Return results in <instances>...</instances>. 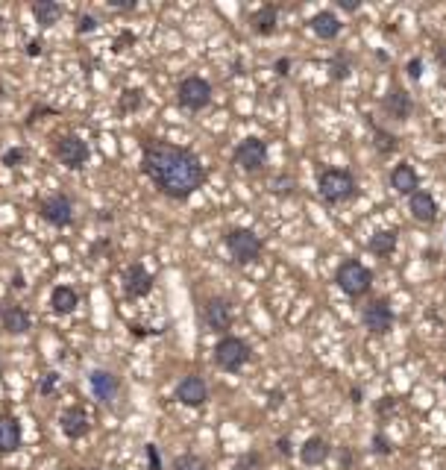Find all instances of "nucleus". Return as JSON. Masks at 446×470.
I'll return each instance as SVG.
<instances>
[{"instance_id":"obj_10","label":"nucleus","mask_w":446,"mask_h":470,"mask_svg":"<svg viewBox=\"0 0 446 470\" xmlns=\"http://www.w3.org/2000/svg\"><path fill=\"white\" fill-rule=\"evenodd\" d=\"M362 324H364L367 332H373V336H388V332L393 329V324H396V315H393V308L385 300H373V303L364 306Z\"/></svg>"},{"instance_id":"obj_15","label":"nucleus","mask_w":446,"mask_h":470,"mask_svg":"<svg viewBox=\"0 0 446 470\" xmlns=\"http://www.w3.org/2000/svg\"><path fill=\"white\" fill-rule=\"evenodd\" d=\"M59 429H62V435L65 438L80 441V438H85L91 432V417H89V412H85L82 406H71V409L62 412Z\"/></svg>"},{"instance_id":"obj_27","label":"nucleus","mask_w":446,"mask_h":470,"mask_svg":"<svg viewBox=\"0 0 446 470\" xmlns=\"http://www.w3.org/2000/svg\"><path fill=\"white\" fill-rule=\"evenodd\" d=\"M170 470H208V462L203 459V455H197V453H182L173 459Z\"/></svg>"},{"instance_id":"obj_18","label":"nucleus","mask_w":446,"mask_h":470,"mask_svg":"<svg viewBox=\"0 0 446 470\" xmlns=\"http://www.w3.org/2000/svg\"><path fill=\"white\" fill-rule=\"evenodd\" d=\"M408 212H411V218L417 220V224H435V218H438V200L431 197L429 191L420 189L417 194L408 197Z\"/></svg>"},{"instance_id":"obj_9","label":"nucleus","mask_w":446,"mask_h":470,"mask_svg":"<svg viewBox=\"0 0 446 470\" xmlns=\"http://www.w3.org/2000/svg\"><path fill=\"white\" fill-rule=\"evenodd\" d=\"M39 215H42L51 227L65 229V227H71V224H73V200H71L68 194L56 191V194L44 197V200L39 203Z\"/></svg>"},{"instance_id":"obj_44","label":"nucleus","mask_w":446,"mask_h":470,"mask_svg":"<svg viewBox=\"0 0 446 470\" xmlns=\"http://www.w3.org/2000/svg\"><path fill=\"white\" fill-rule=\"evenodd\" d=\"M435 53H438V62L446 68V44H438V47H435Z\"/></svg>"},{"instance_id":"obj_39","label":"nucleus","mask_w":446,"mask_h":470,"mask_svg":"<svg viewBox=\"0 0 446 470\" xmlns=\"http://www.w3.org/2000/svg\"><path fill=\"white\" fill-rule=\"evenodd\" d=\"M338 6L344 12H358V9H362V0H338Z\"/></svg>"},{"instance_id":"obj_20","label":"nucleus","mask_w":446,"mask_h":470,"mask_svg":"<svg viewBox=\"0 0 446 470\" xmlns=\"http://www.w3.org/2000/svg\"><path fill=\"white\" fill-rule=\"evenodd\" d=\"M308 27H312V33L317 35L320 42H334L341 35V18L334 15L332 9H320L317 15H312V21H308Z\"/></svg>"},{"instance_id":"obj_4","label":"nucleus","mask_w":446,"mask_h":470,"mask_svg":"<svg viewBox=\"0 0 446 470\" xmlns=\"http://www.w3.org/2000/svg\"><path fill=\"white\" fill-rule=\"evenodd\" d=\"M334 286H338L346 297L358 300V297H364L370 288H373V270H370L367 265H362L358 259H346V262H341L338 270H334Z\"/></svg>"},{"instance_id":"obj_41","label":"nucleus","mask_w":446,"mask_h":470,"mask_svg":"<svg viewBox=\"0 0 446 470\" xmlns=\"http://www.w3.org/2000/svg\"><path fill=\"white\" fill-rule=\"evenodd\" d=\"M27 56H42V42H39V39H33V42L27 44Z\"/></svg>"},{"instance_id":"obj_1","label":"nucleus","mask_w":446,"mask_h":470,"mask_svg":"<svg viewBox=\"0 0 446 470\" xmlns=\"http://www.w3.org/2000/svg\"><path fill=\"white\" fill-rule=\"evenodd\" d=\"M141 174L170 200H188L206 182L200 156L188 147L150 139L141 144Z\"/></svg>"},{"instance_id":"obj_23","label":"nucleus","mask_w":446,"mask_h":470,"mask_svg":"<svg viewBox=\"0 0 446 470\" xmlns=\"http://www.w3.org/2000/svg\"><path fill=\"white\" fill-rule=\"evenodd\" d=\"M276 21H279V6L265 3V6H258L250 15V27L258 35H274L276 33Z\"/></svg>"},{"instance_id":"obj_31","label":"nucleus","mask_w":446,"mask_h":470,"mask_svg":"<svg viewBox=\"0 0 446 470\" xmlns=\"http://www.w3.org/2000/svg\"><path fill=\"white\" fill-rule=\"evenodd\" d=\"M350 77V62L344 59V53H338L332 59V80H346Z\"/></svg>"},{"instance_id":"obj_42","label":"nucleus","mask_w":446,"mask_h":470,"mask_svg":"<svg viewBox=\"0 0 446 470\" xmlns=\"http://www.w3.org/2000/svg\"><path fill=\"white\" fill-rule=\"evenodd\" d=\"M288 68H291V59H279L276 62V73H279V77H288Z\"/></svg>"},{"instance_id":"obj_34","label":"nucleus","mask_w":446,"mask_h":470,"mask_svg":"<svg viewBox=\"0 0 446 470\" xmlns=\"http://www.w3.org/2000/svg\"><path fill=\"white\" fill-rule=\"evenodd\" d=\"M97 27H100V21H97L94 15H80V24H77V33H80V35L94 33Z\"/></svg>"},{"instance_id":"obj_36","label":"nucleus","mask_w":446,"mask_h":470,"mask_svg":"<svg viewBox=\"0 0 446 470\" xmlns=\"http://www.w3.org/2000/svg\"><path fill=\"white\" fill-rule=\"evenodd\" d=\"M405 73L411 80H423V59L414 56V59H408V65H405Z\"/></svg>"},{"instance_id":"obj_17","label":"nucleus","mask_w":446,"mask_h":470,"mask_svg":"<svg viewBox=\"0 0 446 470\" xmlns=\"http://www.w3.org/2000/svg\"><path fill=\"white\" fill-rule=\"evenodd\" d=\"M24 432L15 415H0V455H12L21 450Z\"/></svg>"},{"instance_id":"obj_2","label":"nucleus","mask_w":446,"mask_h":470,"mask_svg":"<svg viewBox=\"0 0 446 470\" xmlns=\"http://www.w3.org/2000/svg\"><path fill=\"white\" fill-rule=\"evenodd\" d=\"M317 191L326 203H346L358 194V180L346 168H323L317 174Z\"/></svg>"},{"instance_id":"obj_14","label":"nucleus","mask_w":446,"mask_h":470,"mask_svg":"<svg viewBox=\"0 0 446 470\" xmlns=\"http://www.w3.org/2000/svg\"><path fill=\"white\" fill-rule=\"evenodd\" d=\"M153 282H156L153 274L141 262H132V265H127V270H123V294L132 297V300H141V297L150 294Z\"/></svg>"},{"instance_id":"obj_3","label":"nucleus","mask_w":446,"mask_h":470,"mask_svg":"<svg viewBox=\"0 0 446 470\" xmlns=\"http://www.w3.org/2000/svg\"><path fill=\"white\" fill-rule=\"evenodd\" d=\"M223 244H226V253L232 256L235 265H253L265 253V241L253 229H244V227L229 229L223 235Z\"/></svg>"},{"instance_id":"obj_43","label":"nucleus","mask_w":446,"mask_h":470,"mask_svg":"<svg viewBox=\"0 0 446 470\" xmlns=\"http://www.w3.org/2000/svg\"><path fill=\"white\" fill-rule=\"evenodd\" d=\"M127 42H135V35H132V33H123L121 39H115V51H123V44H127Z\"/></svg>"},{"instance_id":"obj_22","label":"nucleus","mask_w":446,"mask_h":470,"mask_svg":"<svg viewBox=\"0 0 446 470\" xmlns=\"http://www.w3.org/2000/svg\"><path fill=\"white\" fill-rule=\"evenodd\" d=\"M332 455V444L323 438V435H312V438H305L303 441V447H300V462L305 467H320L326 459Z\"/></svg>"},{"instance_id":"obj_30","label":"nucleus","mask_w":446,"mask_h":470,"mask_svg":"<svg viewBox=\"0 0 446 470\" xmlns=\"http://www.w3.org/2000/svg\"><path fill=\"white\" fill-rule=\"evenodd\" d=\"M0 162H3V168H21L30 162V150L27 147H9V150H3V156H0Z\"/></svg>"},{"instance_id":"obj_33","label":"nucleus","mask_w":446,"mask_h":470,"mask_svg":"<svg viewBox=\"0 0 446 470\" xmlns=\"http://www.w3.org/2000/svg\"><path fill=\"white\" fill-rule=\"evenodd\" d=\"M262 467V455L258 453H247L238 459V464H235V470H258Z\"/></svg>"},{"instance_id":"obj_6","label":"nucleus","mask_w":446,"mask_h":470,"mask_svg":"<svg viewBox=\"0 0 446 470\" xmlns=\"http://www.w3.org/2000/svg\"><path fill=\"white\" fill-rule=\"evenodd\" d=\"M212 97H215L212 82L203 80V77H197V73L185 77L177 85V103L185 109V112H203V109L212 103Z\"/></svg>"},{"instance_id":"obj_13","label":"nucleus","mask_w":446,"mask_h":470,"mask_svg":"<svg viewBox=\"0 0 446 470\" xmlns=\"http://www.w3.org/2000/svg\"><path fill=\"white\" fill-rule=\"evenodd\" d=\"M382 112H385L388 118H393V121H408L411 118V112H414V101H411V94H408L400 82H391V89H388V94L382 97Z\"/></svg>"},{"instance_id":"obj_40","label":"nucleus","mask_w":446,"mask_h":470,"mask_svg":"<svg viewBox=\"0 0 446 470\" xmlns=\"http://www.w3.org/2000/svg\"><path fill=\"white\" fill-rule=\"evenodd\" d=\"M276 447H279V453L285 455V459H288V455L294 453V450H291V441H288V438H285V435H282V438L276 441Z\"/></svg>"},{"instance_id":"obj_24","label":"nucleus","mask_w":446,"mask_h":470,"mask_svg":"<svg viewBox=\"0 0 446 470\" xmlns=\"http://www.w3.org/2000/svg\"><path fill=\"white\" fill-rule=\"evenodd\" d=\"M77 306H80V294L73 291L71 286H56L53 291H51V308L56 315H73L77 312Z\"/></svg>"},{"instance_id":"obj_32","label":"nucleus","mask_w":446,"mask_h":470,"mask_svg":"<svg viewBox=\"0 0 446 470\" xmlns=\"http://www.w3.org/2000/svg\"><path fill=\"white\" fill-rule=\"evenodd\" d=\"M144 455H147V470H165L162 467V455H159L156 444H144Z\"/></svg>"},{"instance_id":"obj_25","label":"nucleus","mask_w":446,"mask_h":470,"mask_svg":"<svg viewBox=\"0 0 446 470\" xmlns=\"http://www.w3.org/2000/svg\"><path fill=\"white\" fill-rule=\"evenodd\" d=\"M62 15H65V9H62L59 0H35V3H33V18L44 30L53 27V24H59Z\"/></svg>"},{"instance_id":"obj_5","label":"nucleus","mask_w":446,"mask_h":470,"mask_svg":"<svg viewBox=\"0 0 446 470\" xmlns=\"http://www.w3.org/2000/svg\"><path fill=\"white\" fill-rule=\"evenodd\" d=\"M250 356H253L250 344L238 336H223L215 344V365L220 370H226V374H238V370H244V365L250 362Z\"/></svg>"},{"instance_id":"obj_11","label":"nucleus","mask_w":446,"mask_h":470,"mask_svg":"<svg viewBox=\"0 0 446 470\" xmlns=\"http://www.w3.org/2000/svg\"><path fill=\"white\" fill-rule=\"evenodd\" d=\"M173 397H177V403L188 406V409H200V406L208 403V385H206L203 376L188 374V376H182V379L177 382V391H173Z\"/></svg>"},{"instance_id":"obj_45","label":"nucleus","mask_w":446,"mask_h":470,"mask_svg":"<svg viewBox=\"0 0 446 470\" xmlns=\"http://www.w3.org/2000/svg\"><path fill=\"white\" fill-rule=\"evenodd\" d=\"M282 403V394L276 391V394H270V406H279Z\"/></svg>"},{"instance_id":"obj_16","label":"nucleus","mask_w":446,"mask_h":470,"mask_svg":"<svg viewBox=\"0 0 446 470\" xmlns=\"http://www.w3.org/2000/svg\"><path fill=\"white\" fill-rule=\"evenodd\" d=\"M89 385H91L94 397L100 400L103 406H109V403H115V397H118L121 379L112 374V370H106V367H94L91 374H89Z\"/></svg>"},{"instance_id":"obj_8","label":"nucleus","mask_w":446,"mask_h":470,"mask_svg":"<svg viewBox=\"0 0 446 470\" xmlns=\"http://www.w3.org/2000/svg\"><path fill=\"white\" fill-rule=\"evenodd\" d=\"M53 153L62 165H65L68 171H80L85 168V162H89V144H85L80 135H73V132H65V135H59L56 139V147H53Z\"/></svg>"},{"instance_id":"obj_37","label":"nucleus","mask_w":446,"mask_h":470,"mask_svg":"<svg viewBox=\"0 0 446 470\" xmlns=\"http://www.w3.org/2000/svg\"><path fill=\"white\" fill-rule=\"evenodd\" d=\"M373 444H376V453H382V455H388V453L393 450L391 444H388V438L382 435V432H376V435H373Z\"/></svg>"},{"instance_id":"obj_38","label":"nucleus","mask_w":446,"mask_h":470,"mask_svg":"<svg viewBox=\"0 0 446 470\" xmlns=\"http://www.w3.org/2000/svg\"><path fill=\"white\" fill-rule=\"evenodd\" d=\"M109 6H112V9H123V12H130V9H135L139 3H135V0H109Z\"/></svg>"},{"instance_id":"obj_12","label":"nucleus","mask_w":446,"mask_h":470,"mask_svg":"<svg viewBox=\"0 0 446 470\" xmlns=\"http://www.w3.org/2000/svg\"><path fill=\"white\" fill-rule=\"evenodd\" d=\"M203 320L212 332H220V336H229L232 329V303L226 297H208L203 306Z\"/></svg>"},{"instance_id":"obj_28","label":"nucleus","mask_w":446,"mask_h":470,"mask_svg":"<svg viewBox=\"0 0 446 470\" xmlns=\"http://www.w3.org/2000/svg\"><path fill=\"white\" fill-rule=\"evenodd\" d=\"M373 139H376V150H379L382 156L400 150V139H396V135H391V132H385L382 127H373Z\"/></svg>"},{"instance_id":"obj_26","label":"nucleus","mask_w":446,"mask_h":470,"mask_svg":"<svg viewBox=\"0 0 446 470\" xmlns=\"http://www.w3.org/2000/svg\"><path fill=\"white\" fill-rule=\"evenodd\" d=\"M396 241H400V235H396V229H379L370 235V241H367V250L379 256V259H388L393 250H396Z\"/></svg>"},{"instance_id":"obj_19","label":"nucleus","mask_w":446,"mask_h":470,"mask_svg":"<svg viewBox=\"0 0 446 470\" xmlns=\"http://www.w3.org/2000/svg\"><path fill=\"white\" fill-rule=\"evenodd\" d=\"M391 189L396 194H402V197L417 194L420 191V174L414 171V165H408V162L393 165V171H391Z\"/></svg>"},{"instance_id":"obj_21","label":"nucleus","mask_w":446,"mask_h":470,"mask_svg":"<svg viewBox=\"0 0 446 470\" xmlns=\"http://www.w3.org/2000/svg\"><path fill=\"white\" fill-rule=\"evenodd\" d=\"M0 327H3V332H9V336H27L33 329V317L24 306H6L3 312H0Z\"/></svg>"},{"instance_id":"obj_7","label":"nucleus","mask_w":446,"mask_h":470,"mask_svg":"<svg viewBox=\"0 0 446 470\" xmlns=\"http://www.w3.org/2000/svg\"><path fill=\"white\" fill-rule=\"evenodd\" d=\"M232 162L238 165L244 174H262L267 168V141L258 139V135H247L232 150Z\"/></svg>"},{"instance_id":"obj_35","label":"nucleus","mask_w":446,"mask_h":470,"mask_svg":"<svg viewBox=\"0 0 446 470\" xmlns=\"http://www.w3.org/2000/svg\"><path fill=\"white\" fill-rule=\"evenodd\" d=\"M56 382H59V374H56V370H51V374H44V376H42V382H39V394H44V397H47V394H51V391L56 388Z\"/></svg>"},{"instance_id":"obj_29","label":"nucleus","mask_w":446,"mask_h":470,"mask_svg":"<svg viewBox=\"0 0 446 470\" xmlns=\"http://www.w3.org/2000/svg\"><path fill=\"white\" fill-rule=\"evenodd\" d=\"M141 103H144V92H141V89H127V92L121 94L118 109H121L123 115H127V112H139Z\"/></svg>"}]
</instances>
